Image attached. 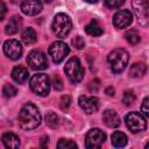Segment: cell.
Here are the masks:
<instances>
[{
  "mask_svg": "<svg viewBox=\"0 0 149 149\" xmlns=\"http://www.w3.org/2000/svg\"><path fill=\"white\" fill-rule=\"evenodd\" d=\"M40 123H41V114H40L38 108L31 102L24 104L19 112L20 127L22 129L30 130V129L37 128Z\"/></svg>",
  "mask_w": 149,
  "mask_h": 149,
  "instance_id": "obj_1",
  "label": "cell"
},
{
  "mask_svg": "<svg viewBox=\"0 0 149 149\" xmlns=\"http://www.w3.org/2000/svg\"><path fill=\"white\" fill-rule=\"evenodd\" d=\"M128 59H129V55L122 48L112 50L107 56V62L109 64V68L115 73H120L126 69L128 64Z\"/></svg>",
  "mask_w": 149,
  "mask_h": 149,
  "instance_id": "obj_2",
  "label": "cell"
},
{
  "mask_svg": "<svg viewBox=\"0 0 149 149\" xmlns=\"http://www.w3.org/2000/svg\"><path fill=\"white\" fill-rule=\"evenodd\" d=\"M51 28H52V31H54V34L56 36L65 37L70 33V30L72 28L71 19L69 17V15H66L64 13H58L54 17Z\"/></svg>",
  "mask_w": 149,
  "mask_h": 149,
  "instance_id": "obj_3",
  "label": "cell"
},
{
  "mask_svg": "<svg viewBox=\"0 0 149 149\" xmlns=\"http://www.w3.org/2000/svg\"><path fill=\"white\" fill-rule=\"evenodd\" d=\"M30 88L34 93L41 97H45L49 94L50 91V81L49 77L44 73H36L30 79Z\"/></svg>",
  "mask_w": 149,
  "mask_h": 149,
  "instance_id": "obj_4",
  "label": "cell"
},
{
  "mask_svg": "<svg viewBox=\"0 0 149 149\" xmlns=\"http://www.w3.org/2000/svg\"><path fill=\"white\" fill-rule=\"evenodd\" d=\"M65 74L68 76V78L72 81V83H79L83 78H84V68L81 66L80 61L77 57H72L70 58L64 68Z\"/></svg>",
  "mask_w": 149,
  "mask_h": 149,
  "instance_id": "obj_5",
  "label": "cell"
},
{
  "mask_svg": "<svg viewBox=\"0 0 149 149\" xmlns=\"http://www.w3.org/2000/svg\"><path fill=\"white\" fill-rule=\"evenodd\" d=\"M125 122H126L127 128L132 133H140V132L144 130L147 127V121H146L144 116L139 112L128 113L125 118Z\"/></svg>",
  "mask_w": 149,
  "mask_h": 149,
  "instance_id": "obj_6",
  "label": "cell"
},
{
  "mask_svg": "<svg viewBox=\"0 0 149 149\" xmlns=\"http://www.w3.org/2000/svg\"><path fill=\"white\" fill-rule=\"evenodd\" d=\"M27 63H28V65L33 70H36V71L44 70L48 66L47 56L41 50H33V51H30L28 54V57H27Z\"/></svg>",
  "mask_w": 149,
  "mask_h": 149,
  "instance_id": "obj_7",
  "label": "cell"
},
{
  "mask_svg": "<svg viewBox=\"0 0 149 149\" xmlns=\"http://www.w3.org/2000/svg\"><path fill=\"white\" fill-rule=\"evenodd\" d=\"M106 140V134L99 128H92L87 132L85 139V146L88 149H97L102 146Z\"/></svg>",
  "mask_w": 149,
  "mask_h": 149,
  "instance_id": "obj_8",
  "label": "cell"
},
{
  "mask_svg": "<svg viewBox=\"0 0 149 149\" xmlns=\"http://www.w3.org/2000/svg\"><path fill=\"white\" fill-rule=\"evenodd\" d=\"M69 51V47L62 41H56L49 47V55L55 63H61L68 56Z\"/></svg>",
  "mask_w": 149,
  "mask_h": 149,
  "instance_id": "obj_9",
  "label": "cell"
},
{
  "mask_svg": "<svg viewBox=\"0 0 149 149\" xmlns=\"http://www.w3.org/2000/svg\"><path fill=\"white\" fill-rule=\"evenodd\" d=\"M22 45L17 40H8L3 43V52L9 59H19L22 55Z\"/></svg>",
  "mask_w": 149,
  "mask_h": 149,
  "instance_id": "obj_10",
  "label": "cell"
},
{
  "mask_svg": "<svg viewBox=\"0 0 149 149\" xmlns=\"http://www.w3.org/2000/svg\"><path fill=\"white\" fill-rule=\"evenodd\" d=\"M133 22V14L130 13V10L128 9H122L119 10L114 14L113 16V24L118 28V29H122L128 27L130 23Z\"/></svg>",
  "mask_w": 149,
  "mask_h": 149,
  "instance_id": "obj_11",
  "label": "cell"
},
{
  "mask_svg": "<svg viewBox=\"0 0 149 149\" xmlns=\"http://www.w3.org/2000/svg\"><path fill=\"white\" fill-rule=\"evenodd\" d=\"M78 102H79L80 108L87 114H92V113L97 112L99 108V99L97 97L80 95L78 99Z\"/></svg>",
  "mask_w": 149,
  "mask_h": 149,
  "instance_id": "obj_12",
  "label": "cell"
},
{
  "mask_svg": "<svg viewBox=\"0 0 149 149\" xmlns=\"http://www.w3.org/2000/svg\"><path fill=\"white\" fill-rule=\"evenodd\" d=\"M43 8L41 0H23L21 3V10L23 14L34 16L37 15Z\"/></svg>",
  "mask_w": 149,
  "mask_h": 149,
  "instance_id": "obj_13",
  "label": "cell"
},
{
  "mask_svg": "<svg viewBox=\"0 0 149 149\" xmlns=\"http://www.w3.org/2000/svg\"><path fill=\"white\" fill-rule=\"evenodd\" d=\"M102 121L109 128H116L121 125V120H120L119 115L113 109H106L102 113Z\"/></svg>",
  "mask_w": 149,
  "mask_h": 149,
  "instance_id": "obj_14",
  "label": "cell"
},
{
  "mask_svg": "<svg viewBox=\"0 0 149 149\" xmlns=\"http://www.w3.org/2000/svg\"><path fill=\"white\" fill-rule=\"evenodd\" d=\"M21 26H22V19L20 16H17V15H14V16H12L9 19L8 23L6 24L5 33L7 35H13V34H15V33H17L20 30Z\"/></svg>",
  "mask_w": 149,
  "mask_h": 149,
  "instance_id": "obj_15",
  "label": "cell"
},
{
  "mask_svg": "<svg viewBox=\"0 0 149 149\" xmlns=\"http://www.w3.org/2000/svg\"><path fill=\"white\" fill-rule=\"evenodd\" d=\"M2 143L6 148H19L20 146V139L14 134V133H10V132H7L2 135Z\"/></svg>",
  "mask_w": 149,
  "mask_h": 149,
  "instance_id": "obj_16",
  "label": "cell"
},
{
  "mask_svg": "<svg viewBox=\"0 0 149 149\" xmlns=\"http://www.w3.org/2000/svg\"><path fill=\"white\" fill-rule=\"evenodd\" d=\"M28 70L23 66H15L12 71V78L14 79V81L19 83V84H23L27 79H28Z\"/></svg>",
  "mask_w": 149,
  "mask_h": 149,
  "instance_id": "obj_17",
  "label": "cell"
},
{
  "mask_svg": "<svg viewBox=\"0 0 149 149\" xmlns=\"http://www.w3.org/2000/svg\"><path fill=\"white\" fill-rule=\"evenodd\" d=\"M127 136L122 132H114L111 137V142L115 148H122L127 144Z\"/></svg>",
  "mask_w": 149,
  "mask_h": 149,
  "instance_id": "obj_18",
  "label": "cell"
},
{
  "mask_svg": "<svg viewBox=\"0 0 149 149\" xmlns=\"http://www.w3.org/2000/svg\"><path fill=\"white\" fill-rule=\"evenodd\" d=\"M147 71V66L143 63H134L129 69V76L133 78L142 77Z\"/></svg>",
  "mask_w": 149,
  "mask_h": 149,
  "instance_id": "obj_19",
  "label": "cell"
},
{
  "mask_svg": "<svg viewBox=\"0 0 149 149\" xmlns=\"http://www.w3.org/2000/svg\"><path fill=\"white\" fill-rule=\"evenodd\" d=\"M85 31H86L88 35H91V36H100V35L104 33L102 28L100 27V24L98 23L97 20H92V21L85 27Z\"/></svg>",
  "mask_w": 149,
  "mask_h": 149,
  "instance_id": "obj_20",
  "label": "cell"
},
{
  "mask_svg": "<svg viewBox=\"0 0 149 149\" xmlns=\"http://www.w3.org/2000/svg\"><path fill=\"white\" fill-rule=\"evenodd\" d=\"M21 37H22V41H23L26 44H31V43H35V42H36V40H37L36 31H35L33 28H30V27L26 28V29L22 31Z\"/></svg>",
  "mask_w": 149,
  "mask_h": 149,
  "instance_id": "obj_21",
  "label": "cell"
},
{
  "mask_svg": "<svg viewBox=\"0 0 149 149\" xmlns=\"http://www.w3.org/2000/svg\"><path fill=\"white\" fill-rule=\"evenodd\" d=\"M125 37L127 40L128 43L130 44H137L140 41H141V37H140V34L136 29H129L126 31L125 34Z\"/></svg>",
  "mask_w": 149,
  "mask_h": 149,
  "instance_id": "obj_22",
  "label": "cell"
},
{
  "mask_svg": "<svg viewBox=\"0 0 149 149\" xmlns=\"http://www.w3.org/2000/svg\"><path fill=\"white\" fill-rule=\"evenodd\" d=\"M136 97H135V93L133 90H126L123 92V95H122V102L126 105V106H130L134 101H135Z\"/></svg>",
  "mask_w": 149,
  "mask_h": 149,
  "instance_id": "obj_23",
  "label": "cell"
},
{
  "mask_svg": "<svg viewBox=\"0 0 149 149\" xmlns=\"http://www.w3.org/2000/svg\"><path fill=\"white\" fill-rule=\"evenodd\" d=\"M45 123L50 127V128H56L58 126V116L56 115V113L54 112H49L45 115Z\"/></svg>",
  "mask_w": 149,
  "mask_h": 149,
  "instance_id": "obj_24",
  "label": "cell"
},
{
  "mask_svg": "<svg viewBox=\"0 0 149 149\" xmlns=\"http://www.w3.org/2000/svg\"><path fill=\"white\" fill-rule=\"evenodd\" d=\"M58 149H76L77 144L72 140H66V139H61L57 143Z\"/></svg>",
  "mask_w": 149,
  "mask_h": 149,
  "instance_id": "obj_25",
  "label": "cell"
},
{
  "mask_svg": "<svg viewBox=\"0 0 149 149\" xmlns=\"http://www.w3.org/2000/svg\"><path fill=\"white\" fill-rule=\"evenodd\" d=\"M16 87L13 86L12 84H6L3 87H2V94L5 98L9 99V98H13L15 94H16Z\"/></svg>",
  "mask_w": 149,
  "mask_h": 149,
  "instance_id": "obj_26",
  "label": "cell"
},
{
  "mask_svg": "<svg viewBox=\"0 0 149 149\" xmlns=\"http://www.w3.org/2000/svg\"><path fill=\"white\" fill-rule=\"evenodd\" d=\"M71 43H72V45H73L76 49H78V50H80V49H83V48L85 47V41H84V38H83L81 36H76L74 38H72Z\"/></svg>",
  "mask_w": 149,
  "mask_h": 149,
  "instance_id": "obj_27",
  "label": "cell"
},
{
  "mask_svg": "<svg viewBox=\"0 0 149 149\" xmlns=\"http://www.w3.org/2000/svg\"><path fill=\"white\" fill-rule=\"evenodd\" d=\"M104 1H105V5L112 9L121 7V5H123L125 2V0H104Z\"/></svg>",
  "mask_w": 149,
  "mask_h": 149,
  "instance_id": "obj_28",
  "label": "cell"
},
{
  "mask_svg": "<svg viewBox=\"0 0 149 149\" xmlns=\"http://www.w3.org/2000/svg\"><path fill=\"white\" fill-rule=\"evenodd\" d=\"M141 112L144 116L149 118V95L143 99L142 105H141Z\"/></svg>",
  "mask_w": 149,
  "mask_h": 149,
  "instance_id": "obj_29",
  "label": "cell"
},
{
  "mask_svg": "<svg viewBox=\"0 0 149 149\" xmlns=\"http://www.w3.org/2000/svg\"><path fill=\"white\" fill-rule=\"evenodd\" d=\"M52 86H54V88L56 91H61L63 88V81L59 78V76H55L52 78Z\"/></svg>",
  "mask_w": 149,
  "mask_h": 149,
  "instance_id": "obj_30",
  "label": "cell"
},
{
  "mask_svg": "<svg viewBox=\"0 0 149 149\" xmlns=\"http://www.w3.org/2000/svg\"><path fill=\"white\" fill-rule=\"evenodd\" d=\"M70 102H71V98H70L69 95H63V97L61 98V107H62L63 109L68 108V107L70 106Z\"/></svg>",
  "mask_w": 149,
  "mask_h": 149,
  "instance_id": "obj_31",
  "label": "cell"
},
{
  "mask_svg": "<svg viewBox=\"0 0 149 149\" xmlns=\"http://www.w3.org/2000/svg\"><path fill=\"white\" fill-rule=\"evenodd\" d=\"M88 88H90V91L91 92H97L98 91V88H99V80H93V81H91L90 83V85H88Z\"/></svg>",
  "mask_w": 149,
  "mask_h": 149,
  "instance_id": "obj_32",
  "label": "cell"
},
{
  "mask_svg": "<svg viewBox=\"0 0 149 149\" xmlns=\"http://www.w3.org/2000/svg\"><path fill=\"white\" fill-rule=\"evenodd\" d=\"M0 7H1V16H0V20H3L5 19V14H6V5L3 1L0 2Z\"/></svg>",
  "mask_w": 149,
  "mask_h": 149,
  "instance_id": "obj_33",
  "label": "cell"
},
{
  "mask_svg": "<svg viewBox=\"0 0 149 149\" xmlns=\"http://www.w3.org/2000/svg\"><path fill=\"white\" fill-rule=\"evenodd\" d=\"M105 93H106L107 95H109V97H113V95H114V87L108 86V87L105 90Z\"/></svg>",
  "mask_w": 149,
  "mask_h": 149,
  "instance_id": "obj_34",
  "label": "cell"
},
{
  "mask_svg": "<svg viewBox=\"0 0 149 149\" xmlns=\"http://www.w3.org/2000/svg\"><path fill=\"white\" fill-rule=\"evenodd\" d=\"M48 140H49V137H48V136H43V137L41 139V147L45 148V147L48 146Z\"/></svg>",
  "mask_w": 149,
  "mask_h": 149,
  "instance_id": "obj_35",
  "label": "cell"
},
{
  "mask_svg": "<svg viewBox=\"0 0 149 149\" xmlns=\"http://www.w3.org/2000/svg\"><path fill=\"white\" fill-rule=\"evenodd\" d=\"M146 8H147V13L149 15V0H146Z\"/></svg>",
  "mask_w": 149,
  "mask_h": 149,
  "instance_id": "obj_36",
  "label": "cell"
},
{
  "mask_svg": "<svg viewBox=\"0 0 149 149\" xmlns=\"http://www.w3.org/2000/svg\"><path fill=\"white\" fill-rule=\"evenodd\" d=\"M86 1H87V2H90V3H95L98 0H86Z\"/></svg>",
  "mask_w": 149,
  "mask_h": 149,
  "instance_id": "obj_37",
  "label": "cell"
},
{
  "mask_svg": "<svg viewBox=\"0 0 149 149\" xmlns=\"http://www.w3.org/2000/svg\"><path fill=\"white\" fill-rule=\"evenodd\" d=\"M146 148H147V149H148V148H149V142H148V143H147V144H146Z\"/></svg>",
  "mask_w": 149,
  "mask_h": 149,
  "instance_id": "obj_38",
  "label": "cell"
},
{
  "mask_svg": "<svg viewBox=\"0 0 149 149\" xmlns=\"http://www.w3.org/2000/svg\"><path fill=\"white\" fill-rule=\"evenodd\" d=\"M43 1H45V2H51L52 0H43Z\"/></svg>",
  "mask_w": 149,
  "mask_h": 149,
  "instance_id": "obj_39",
  "label": "cell"
}]
</instances>
